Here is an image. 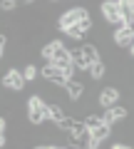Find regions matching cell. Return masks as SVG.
Masks as SVG:
<instances>
[{"label": "cell", "instance_id": "cell-1", "mask_svg": "<svg viewBox=\"0 0 134 149\" xmlns=\"http://www.w3.org/2000/svg\"><path fill=\"white\" fill-rule=\"evenodd\" d=\"M25 117H27V122L35 124V127L45 124L50 119V102H45L40 95H32L30 100L25 102Z\"/></svg>", "mask_w": 134, "mask_h": 149}, {"label": "cell", "instance_id": "cell-2", "mask_svg": "<svg viewBox=\"0 0 134 149\" xmlns=\"http://www.w3.org/2000/svg\"><path fill=\"white\" fill-rule=\"evenodd\" d=\"M90 15V10H87L85 5H77V8H70V10H65V13H60V17H57V27L60 30H70L72 25H77V22H82L85 17Z\"/></svg>", "mask_w": 134, "mask_h": 149}, {"label": "cell", "instance_id": "cell-3", "mask_svg": "<svg viewBox=\"0 0 134 149\" xmlns=\"http://www.w3.org/2000/svg\"><path fill=\"white\" fill-rule=\"evenodd\" d=\"M40 77H42L47 85H60V87H65V85H67V80H70L67 72H65L62 67H57V65H52V62L40 67Z\"/></svg>", "mask_w": 134, "mask_h": 149}, {"label": "cell", "instance_id": "cell-4", "mask_svg": "<svg viewBox=\"0 0 134 149\" xmlns=\"http://www.w3.org/2000/svg\"><path fill=\"white\" fill-rule=\"evenodd\" d=\"M3 85H5V90L22 92V87L27 85L25 74H22V67H10V70H5V74H3Z\"/></svg>", "mask_w": 134, "mask_h": 149}, {"label": "cell", "instance_id": "cell-5", "mask_svg": "<svg viewBox=\"0 0 134 149\" xmlns=\"http://www.w3.org/2000/svg\"><path fill=\"white\" fill-rule=\"evenodd\" d=\"M99 107L102 109H107V107H114V104H119V97H122V90L119 87H114V85H104L102 90H99Z\"/></svg>", "mask_w": 134, "mask_h": 149}, {"label": "cell", "instance_id": "cell-6", "mask_svg": "<svg viewBox=\"0 0 134 149\" xmlns=\"http://www.w3.org/2000/svg\"><path fill=\"white\" fill-rule=\"evenodd\" d=\"M129 117V109L124 104H114V107H107V109H102V119L107 124H117V122H122V119H127Z\"/></svg>", "mask_w": 134, "mask_h": 149}, {"label": "cell", "instance_id": "cell-7", "mask_svg": "<svg viewBox=\"0 0 134 149\" xmlns=\"http://www.w3.org/2000/svg\"><path fill=\"white\" fill-rule=\"evenodd\" d=\"M65 92H67V95H70V100L75 102V100H80V97L87 92V85H82L80 80H67V85H65Z\"/></svg>", "mask_w": 134, "mask_h": 149}, {"label": "cell", "instance_id": "cell-8", "mask_svg": "<svg viewBox=\"0 0 134 149\" xmlns=\"http://www.w3.org/2000/svg\"><path fill=\"white\" fill-rule=\"evenodd\" d=\"M107 62H104V60H97V62H92L90 65V74H92V80L94 82H99V80H104V77H107Z\"/></svg>", "mask_w": 134, "mask_h": 149}, {"label": "cell", "instance_id": "cell-9", "mask_svg": "<svg viewBox=\"0 0 134 149\" xmlns=\"http://www.w3.org/2000/svg\"><path fill=\"white\" fill-rule=\"evenodd\" d=\"M67 117V112H65V107L60 104V102H50V122H62V119Z\"/></svg>", "mask_w": 134, "mask_h": 149}, {"label": "cell", "instance_id": "cell-10", "mask_svg": "<svg viewBox=\"0 0 134 149\" xmlns=\"http://www.w3.org/2000/svg\"><path fill=\"white\" fill-rule=\"evenodd\" d=\"M22 74H25V80L32 85V82L40 77V67H37V65H32V62L30 65H22Z\"/></svg>", "mask_w": 134, "mask_h": 149}, {"label": "cell", "instance_id": "cell-11", "mask_svg": "<svg viewBox=\"0 0 134 149\" xmlns=\"http://www.w3.org/2000/svg\"><path fill=\"white\" fill-rule=\"evenodd\" d=\"M85 124H87V129H90V132H94L97 127H102V124H104L102 112H99V114H87V117H85Z\"/></svg>", "mask_w": 134, "mask_h": 149}, {"label": "cell", "instance_id": "cell-12", "mask_svg": "<svg viewBox=\"0 0 134 149\" xmlns=\"http://www.w3.org/2000/svg\"><path fill=\"white\" fill-rule=\"evenodd\" d=\"M15 8H17L15 0H3V13H12Z\"/></svg>", "mask_w": 134, "mask_h": 149}, {"label": "cell", "instance_id": "cell-13", "mask_svg": "<svg viewBox=\"0 0 134 149\" xmlns=\"http://www.w3.org/2000/svg\"><path fill=\"white\" fill-rule=\"evenodd\" d=\"M129 55H132V60H134V47H132V50H129Z\"/></svg>", "mask_w": 134, "mask_h": 149}, {"label": "cell", "instance_id": "cell-14", "mask_svg": "<svg viewBox=\"0 0 134 149\" xmlns=\"http://www.w3.org/2000/svg\"><path fill=\"white\" fill-rule=\"evenodd\" d=\"M47 3H52V5H55V3H60V0H47Z\"/></svg>", "mask_w": 134, "mask_h": 149}, {"label": "cell", "instance_id": "cell-15", "mask_svg": "<svg viewBox=\"0 0 134 149\" xmlns=\"http://www.w3.org/2000/svg\"><path fill=\"white\" fill-rule=\"evenodd\" d=\"M57 149H67V147H57Z\"/></svg>", "mask_w": 134, "mask_h": 149}]
</instances>
